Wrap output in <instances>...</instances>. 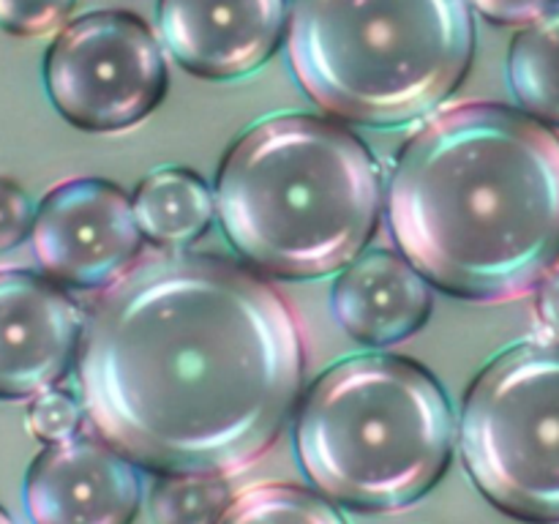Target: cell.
Masks as SVG:
<instances>
[{"label":"cell","mask_w":559,"mask_h":524,"mask_svg":"<svg viewBox=\"0 0 559 524\" xmlns=\"http://www.w3.org/2000/svg\"><path fill=\"white\" fill-rule=\"evenodd\" d=\"M82 424V407L74 396L66 391L47 388L44 393L33 396L27 409V429L33 437L44 442H60L76 434Z\"/></svg>","instance_id":"cell-18"},{"label":"cell","mask_w":559,"mask_h":524,"mask_svg":"<svg viewBox=\"0 0 559 524\" xmlns=\"http://www.w3.org/2000/svg\"><path fill=\"white\" fill-rule=\"evenodd\" d=\"M36 207L27 191L11 178H0V254L31 238Z\"/></svg>","instance_id":"cell-19"},{"label":"cell","mask_w":559,"mask_h":524,"mask_svg":"<svg viewBox=\"0 0 559 524\" xmlns=\"http://www.w3.org/2000/svg\"><path fill=\"white\" fill-rule=\"evenodd\" d=\"M456 437L491 505L524 524H559V342L497 355L464 396Z\"/></svg>","instance_id":"cell-6"},{"label":"cell","mask_w":559,"mask_h":524,"mask_svg":"<svg viewBox=\"0 0 559 524\" xmlns=\"http://www.w3.org/2000/svg\"><path fill=\"white\" fill-rule=\"evenodd\" d=\"M218 524H347L342 513L309 489L262 484L233 497Z\"/></svg>","instance_id":"cell-15"},{"label":"cell","mask_w":559,"mask_h":524,"mask_svg":"<svg viewBox=\"0 0 559 524\" xmlns=\"http://www.w3.org/2000/svg\"><path fill=\"white\" fill-rule=\"evenodd\" d=\"M76 0H0V27L11 36L36 38L69 22Z\"/></svg>","instance_id":"cell-17"},{"label":"cell","mask_w":559,"mask_h":524,"mask_svg":"<svg viewBox=\"0 0 559 524\" xmlns=\"http://www.w3.org/2000/svg\"><path fill=\"white\" fill-rule=\"evenodd\" d=\"M535 309H538V320L544 322V327H549V333H555L559 338V260L538 282V300H535Z\"/></svg>","instance_id":"cell-21"},{"label":"cell","mask_w":559,"mask_h":524,"mask_svg":"<svg viewBox=\"0 0 559 524\" xmlns=\"http://www.w3.org/2000/svg\"><path fill=\"white\" fill-rule=\"evenodd\" d=\"M158 27L189 74L240 80L278 49L287 0H158Z\"/></svg>","instance_id":"cell-11"},{"label":"cell","mask_w":559,"mask_h":524,"mask_svg":"<svg viewBox=\"0 0 559 524\" xmlns=\"http://www.w3.org/2000/svg\"><path fill=\"white\" fill-rule=\"evenodd\" d=\"M240 257L278 278H322L364 254L382 169L360 136L306 112L273 115L227 151L213 189Z\"/></svg>","instance_id":"cell-3"},{"label":"cell","mask_w":559,"mask_h":524,"mask_svg":"<svg viewBox=\"0 0 559 524\" xmlns=\"http://www.w3.org/2000/svg\"><path fill=\"white\" fill-rule=\"evenodd\" d=\"M475 55L467 0H293L287 60L338 120L399 129L456 93Z\"/></svg>","instance_id":"cell-4"},{"label":"cell","mask_w":559,"mask_h":524,"mask_svg":"<svg viewBox=\"0 0 559 524\" xmlns=\"http://www.w3.org/2000/svg\"><path fill=\"white\" fill-rule=\"evenodd\" d=\"M287 300L240 262L153 254L96 300L76 349L82 415L151 473H240L265 456L304 385Z\"/></svg>","instance_id":"cell-1"},{"label":"cell","mask_w":559,"mask_h":524,"mask_svg":"<svg viewBox=\"0 0 559 524\" xmlns=\"http://www.w3.org/2000/svg\"><path fill=\"white\" fill-rule=\"evenodd\" d=\"M0 524H14V519H11L3 508H0Z\"/></svg>","instance_id":"cell-22"},{"label":"cell","mask_w":559,"mask_h":524,"mask_svg":"<svg viewBox=\"0 0 559 524\" xmlns=\"http://www.w3.org/2000/svg\"><path fill=\"white\" fill-rule=\"evenodd\" d=\"M33 254L60 287L102 289L129 271L142 249L131 196L98 178H76L36 207Z\"/></svg>","instance_id":"cell-8"},{"label":"cell","mask_w":559,"mask_h":524,"mask_svg":"<svg viewBox=\"0 0 559 524\" xmlns=\"http://www.w3.org/2000/svg\"><path fill=\"white\" fill-rule=\"evenodd\" d=\"M44 87L52 107L76 129L123 131L167 96V58L142 16L91 11L63 25L49 44Z\"/></svg>","instance_id":"cell-7"},{"label":"cell","mask_w":559,"mask_h":524,"mask_svg":"<svg viewBox=\"0 0 559 524\" xmlns=\"http://www.w3.org/2000/svg\"><path fill=\"white\" fill-rule=\"evenodd\" d=\"M136 227L158 246H186L205 235L213 222V191L191 169L164 167L134 191Z\"/></svg>","instance_id":"cell-13"},{"label":"cell","mask_w":559,"mask_h":524,"mask_svg":"<svg viewBox=\"0 0 559 524\" xmlns=\"http://www.w3.org/2000/svg\"><path fill=\"white\" fill-rule=\"evenodd\" d=\"M508 82L522 112L559 129V5H551L513 38Z\"/></svg>","instance_id":"cell-14"},{"label":"cell","mask_w":559,"mask_h":524,"mask_svg":"<svg viewBox=\"0 0 559 524\" xmlns=\"http://www.w3.org/2000/svg\"><path fill=\"white\" fill-rule=\"evenodd\" d=\"M153 524H218L233 502V489L222 475L169 473L151 489Z\"/></svg>","instance_id":"cell-16"},{"label":"cell","mask_w":559,"mask_h":524,"mask_svg":"<svg viewBox=\"0 0 559 524\" xmlns=\"http://www.w3.org/2000/svg\"><path fill=\"white\" fill-rule=\"evenodd\" d=\"M82 325L80 303L52 278L0 271V398H33L63 380Z\"/></svg>","instance_id":"cell-9"},{"label":"cell","mask_w":559,"mask_h":524,"mask_svg":"<svg viewBox=\"0 0 559 524\" xmlns=\"http://www.w3.org/2000/svg\"><path fill=\"white\" fill-rule=\"evenodd\" d=\"M456 442L440 382L399 355L338 360L295 418V453L322 497L371 513L404 511L448 473Z\"/></svg>","instance_id":"cell-5"},{"label":"cell","mask_w":559,"mask_h":524,"mask_svg":"<svg viewBox=\"0 0 559 524\" xmlns=\"http://www.w3.org/2000/svg\"><path fill=\"white\" fill-rule=\"evenodd\" d=\"M140 502L134 464L96 437L49 442L25 475L33 524H131Z\"/></svg>","instance_id":"cell-10"},{"label":"cell","mask_w":559,"mask_h":524,"mask_svg":"<svg viewBox=\"0 0 559 524\" xmlns=\"http://www.w3.org/2000/svg\"><path fill=\"white\" fill-rule=\"evenodd\" d=\"M338 325L366 347L407 342L431 317V287L407 257L374 249L342 267L331 293Z\"/></svg>","instance_id":"cell-12"},{"label":"cell","mask_w":559,"mask_h":524,"mask_svg":"<svg viewBox=\"0 0 559 524\" xmlns=\"http://www.w3.org/2000/svg\"><path fill=\"white\" fill-rule=\"evenodd\" d=\"M388 224L409 265L453 298L533 293L559 260V136L502 104L445 109L404 145Z\"/></svg>","instance_id":"cell-2"},{"label":"cell","mask_w":559,"mask_h":524,"mask_svg":"<svg viewBox=\"0 0 559 524\" xmlns=\"http://www.w3.org/2000/svg\"><path fill=\"white\" fill-rule=\"evenodd\" d=\"M480 16L495 25H530L555 5V0H467Z\"/></svg>","instance_id":"cell-20"}]
</instances>
